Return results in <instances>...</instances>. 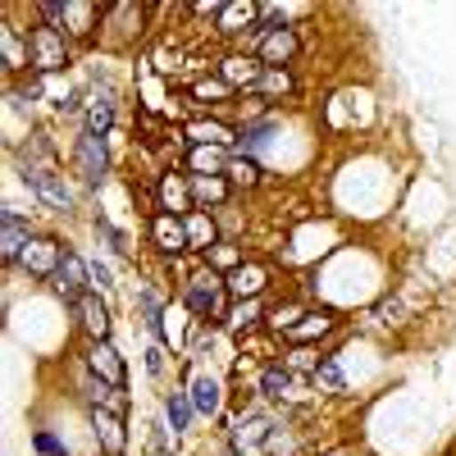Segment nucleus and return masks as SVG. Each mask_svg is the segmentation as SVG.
I'll return each mask as SVG.
<instances>
[{"label":"nucleus","mask_w":456,"mask_h":456,"mask_svg":"<svg viewBox=\"0 0 456 456\" xmlns=\"http://www.w3.org/2000/svg\"><path fill=\"white\" fill-rule=\"evenodd\" d=\"M187 397H192L197 415H219V406H224V388H219V379H210V374H197L192 388H187Z\"/></svg>","instance_id":"nucleus-25"},{"label":"nucleus","mask_w":456,"mask_h":456,"mask_svg":"<svg viewBox=\"0 0 456 456\" xmlns=\"http://www.w3.org/2000/svg\"><path fill=\"white\" fill-rule=\"evenodd\" d=\"M87 279H92V292H101V297L114 288V274H110L105 260H87Z\"/></svg>","instance_id":"nucleus-37"},{"label":"nucleus","mask_w":456,"mask_h":456,"mask_svg":"<svg viewBox=\"0 0 456 456\" xmlns=\"http://www.w3.org/2000/svg\"><path fill=\"white\" fill-rule=\"evenodd\" d=\"M156 197H160V210L169 215H192V183H187V174H174V169H160L156 178Z\"/></svg>","instance_id":"nucleus-11"},{"label":"nucleus","mask_w":456,"mask_h":456,"mask_svg":"<svg viewBox=\"0 0 456 456\" xmlns=\"http://www.w3.org/2000/svg\"><path fill=\"white\" fill-rule=\"evenodd\" d=\"M292 388V370L283 361H270L260 370V397H270V402H283V393Z\"/></svg>","instance_id":"nucleus-29"},{"label":"nucleus","mask_w":456,"mask_h":456,"mask_svg":"<svg viewBox=\"0 0 456 456\" xmlns=\"http://www.w3.org/2000/svg\"><path fill=\"white\" fill-rule=\"evenodd\" d=\"M69 64H73V46H69V37L60 28H46V23L28 28V69L37 73V78L60 73Z\"/></svg>","instance_id":"nucleus-2"},{"label":"nucleus","mask_w":456,"mask_h":456,"mask_svg":"<svg viewBox=\"0 0 456 456\" xmlns=\"http://www.w3.org/2000/svg\"><path fill=\"white\" fill-rule=\"evenodd\" d=\"M265 283H270V270H265V265H242V270L228 274V297H233V301H251V297L265 292Z\"/></svg>","instance_id":"nucleus-21"},{"label":"nucleus","mask_w":456,"mask_h":456,"mask_svg":"<svg viewBox=\"0 0 456 456\" xmlns=\"http://www.w3.org/2000/svg\"><path fill=\"white\" fill-rule=\"evenodd\" d=\"M320 361H324V356H315L311 347H292V352L283 356V365H288V370H306V374H315V370H320Z\"/></svg>","instance_id":"nucleus-36"},{"label":"nucleus","mask_w":456,"mask_h":456,"mask_svg":"<svg viewBox=\"0 0 456 456\" xmlns=\"http://www.w3.org/2000/svg\"><path fill=\"white\" fill-rule=\"evenodd\" d=\"M228 160H233V151L224 146H187V169L192 174H228Z\"/></svg>","instance_id":"nucleus-23"},{"label":"nucleus","mask_w":456,"mask_h":456,"mask_svg":"<svg viewBox=\"0 0 456 456\" xmlns=\"http://www.w3.org/2000/svg\"><path fill=\"white\" fill-rule=\"evenodd\" d=\"M238 133L242 128H233L228 119H219V114H215V119H192V124L183 128L187 146H224V151L238 146Z\"/></svg>","instance_id":"nucleus-10"},{"label":"nucleus","mask_w":456,"mask_h":456,"mask_svg":"<svg viewBox=\"0 0 456 456\" xmlns=\"http://www.w3.org/2000/svg\"><path fill=\"white\" fill-rule=\"evenodd\" d=\"M87 370H92L96 379H105V384H114V388L128 384V370H124L119 352H114L110 342H87Z\"/></svg>","instance_id":"nucleus-16"},{"label":"nucleus","mask_w":456,"mask_h":456,"mask_svg":"<svg viewBox=\"0 0 456 456\" xmlns=\"http://www.w3.org/2000/svg\"><path fill=\"white\" fill-rule=\"evenodd\" d=\"M297 51H301L297 28H270V32H265L260 23L251 28V55H256L265 69H288V64L297 60Z\"/></svg>","instance_id":"nucleus-3"},{"label":"nucleus","mask_w":456,"mask_h":456,"mask_svg":"<svg viewBox=\"0 0 456 456\" xmlns=\"http://www.w3.org/2000/svg\"><path fill=\"white\" fill-rule=\"evenodd\" d=\"M114 110H119V96H114V87L101 96H92L87 101V110H83V124H87V133H96V137H110V128H114Z\"/></svg>","instance_id":"nucleus-20"},{"label":"nucleus","mask_w":456,"mask_h":456,"mask_svg":"<svg viewBox=\"0 0 456 456\" xmlns=\"http://www.w3.org/2000/svg\"><path fill=\"white\" fill-rule=\"evenodd\" d=\"M105 10L110 5H96V0H64L60 32L69 37V42H92V37L105 28Z\"/></svg>","instance_id":"nucleus-6"},{"label":"nucleus","mask_w":456,"mask_h":456,"mask_svg":"<svg viewBox=\"0 0 456 456\" xmlns=\"http://www.w3.org/2000/svg\"><path fill=\"white\" fill-rule=\"evenodd\" d=\"M187 183H192V206L206 210V215H210V206L224 210L228 197H233V183H228L224 174H187Z\"/></svg>","instance_id":"nucleus-12"},{"label":"nucleus","mask_w":456,"mask_h":456,"mask_svg":"<svg viewBox=\"0 0 456 456\" xmlns=\"http://www.w3.org/2000/svg\"><path fill=\"white\" fill-rule=\"evenodd\" d=\"M73 315H78V329L87 333V342H105L110 338V306L101 292H87L78 306H73Z\"/></svg>","instance_id":"nucleus-14"},{"label":"nucleus","mask_w":456,"mask_h":456,"mask_svg":"<svg viewBox=\"0 0 456 456\" xmlns=\"http://www.w3.org/2000/svg\"><path fill=\"white\" fill-rule=\"evenodd\" d=\"M23 183L32 187L37 197H42L55 215H69L73 206H78V197H73V187L64 183L60 169H23Z\"/></svg>","instance_id":"nucleus-7"},{"label":"nucleus","mask_w":456,"mask_h":456,"mask_svg":"<svg viewBox=\"0 0 456 456\" xmlns=\"http://www.w3.org/2000/svg\"><path fill=\"white\" fill-rule=\"evenodd\" d=\"M183 306L192 311L197 320H228V311H233V297H228V279L215 274L210 265H201L197 274H183Z\"/></svg>","instance_id":"nucleus-1"},{"label":"nucleus","mask_w":456,"mask_h":456,"mask_svg":"<svg viewBox=\"0 0 456 456\" xmlns=\"http://www.w3.org/2000/svg\"><path fill=\"white\" fill-rule=\"evenodd\" d=\"M265 320H270V311H265V297H251V301H233V311H228L224 329H233V333H256Z\"/></svg>","instance_id":"nucleus-22"},{"label":"nucleus","mask_w":456,"mask_h":456,"mask_svg":"<svg viewBox=\"0 0 456 456\" xmlns=\"http://www.w3.org/2000/svg\"><path fill=\"white\" fill-rule=\"evenodd\" d=\"M183 228H187V247H192V256H206L215 242H224V238H219V224H215V215H206V210L183 215Z\"/></svg>","instance_id":"nucleus-18"},{"label":"nucleus","mask_w":456,"mask_h":456,"mask_svg":"<svg viewBox=\"0 0 456 456\" xmlns=\"http://www.w3.org/2000/svg\"><path fill=\"white\" fill-rule=\"evenodd\" d=\"M0 69L5 73H23L28 69V32H19L14 23L0 28Z\"/></svg>","instance_id":"nucleus-19"},{"label":"nucleus","mask_w":456,"mask_h":456,"mask_svg":"<svg viewBox=\"0 0 456 456\" xmlns=\"http://www.w3.org/2000/svg\"><path fill=\"white\" fill-rule=\"evenodd\" d=\"M151 247H156L169 265L183 256V251H192L187 247V228H183V215H169V210H160V215H151Z\"/></svg>","instance_id":"nucleus-8"},{"label":"nucleus","mask_w":456,"mask_h":456,"mask_svg":"<svg viewBox=\"0 0 456 456\" xmlns=\"http://www.w3.org/2000/svg\"><path fill=\"white\" fill-rule=\"evenodd\" d=\"M201 265H210L215 274H224V279H228V274H233V270H242L247 260H242L238 242H228V238H224V242H215V247H210V251L201 256Z\"/></svg>","instance_id":"nucleus-27"},{"label":"nucleus","mask_w":456,"mask_h":456,"mask_svg":"<svg viewBox=\"0 0 456 456\" xmlns=\"http://www.w3.org/2000/svg\"><path fill=\"white\" fill-rule=\"evenodd\" d=\"M28 242H32L28 215L14 210V206H5V210H0V256H5V265H19V256L28 251Z\"/></svg>","instance_id":"nucleus-9"},{"label":"nucleus","mask_w":456,"mask_h":456,"mask_svg":"<svg viewBox=\"0 0 456 456\" xmlns=\"http://www.w3.org/2000/svg\"><path fill=\"white\" fill-rule=\"evenodd\" d=\"M301 320H306V306H301V301H288V306H274L265 324H270L274 333H292Z\"/></svg>","instance_id":"nucleus-32"},{"label":"nucleus","mask_w":456,"mask_h":456,"mask_svg":"<svg viewBox=\"0 0 456 456\" xmlns=\"http://www.w3.org/2000/svg\"><path fill=\"white\" fill-rule=\"evenodd\" d=\"M311 384H315V388H324V393H342V370H338V361H329V356H324V361H320V370L311 374Z\"/></svg>","instance_id":"nucleus-33"},{"label":"nucleus","mask_w":456,"mask_h":456,"mask_svg":"<svg viewBox=\"0 0 456 456\" xmlns=\"http://www.w3.org/2000/svg\"><path fill=\"white\" fill-rule=\"evenodd\" d=\"M60 256H64V247H60L55 238H32L28 251L19 256V265H23L28 274H37V279H51L55 265H60Z\"/></svg>","instance_id":"nucleus-17"},{"label":"nucleus","mask_w":456,"mask_h":456,"mask_svg":"<svg viewBox=\"0 0 456 456\" xmlns=\"http://www.w3.org/2000/svg\"><path fill=\"white\" fill-rule=\"evenodd\" d=\"M228 183H233V187H247V192H251V187H260V178H265V169H260V160H247V156H233V160H228V174H224Z\"/></svg>","instance_id":"nucleus-31"},{"label":"nucleus","mask_w":456,"mask_h":456,"mask_svg":"<svg viewBox=\"0 0 456 456\" xmlns=\"http://www.w3.org/2000/svg\"><path fill=\"white\" fill-rule=\"evenodd\" d=\"M46 283H51V292L64 301V306H78V301L92 292V279H87V260H83L78 251H64V256H60V265H55V274H51Z\"/></svg>","instance_id":"nucleus-5"},{"label":"nucleus","mask_w":456,"mask_h":456,"mask_svg":"<svg viewBox=\"0 0 456 456\" xmlns=\"http://www.w3.org/2000/svg\"><path fill=\"white\" fill-rule=\"evenodd\" d=\"M324 456H338V452H324Z\"/></svg>","instance_id":"nucleus-39"},{"label":"nucleus","mask_w":456,"mask_h":456,"mask_svg":"<svg viewBox=\"0 0 456 456\" xmlns=\"http://www.w3.org/2000/svg\"><path fill=\"white\" fill-rule=\"evenodd\" d=\"M96 238H105L114 251L119 256H133V242H128V233H119V228H114L110 219H96Z\"/></svg>","instance_id":"nucleus-35"},{"label":"nucleus","mask_w":456,"mask_h":456,"mask_svg":"<svg viewBox=\"0 0 456 456\" xmlns=\"http://www.w3.org/2000/svg\"><path fill=\"white\" fill-rule=\"evenodd\" d=\"M338 329V315L333 311H306V320H301L288 338L297 342V347H306V342H315V338H329Z\"/></svg>","instance_id":"nucleus-24"},{"label":"nucleus","mask_w":456,"mask_h":456,"mask_svg":"<svg viewBox=\"0 0 456 456\" xmlns=\"http://www.w3.org/2000/svg\"><path fill=\"white\" fill-rule=\"evenodd\" d=\"M215 73H219V78H224L228 87H233L238 96H242V92H251V87H256V78L265 73V64H260L256 55H224Z\"/></svg>","instance_id":"nucleus-15"},{"label":"nucleus","mask_w":456,"mask_h":456,"mask_svg":"<svg viewBox=\"0 0 456 456\" xmlns=\"http://www.w3.org/2000/svg\"><path fill=\"white\" fill-rule=\"evenodd\" d=\"M92 434H96V443H101V452L105 456H124V447H128V434H124V411H92Z\"/></svg>","instance_id":"nucleus-13"},{"label":"nucleus","mask_w":456,"mask_h":456,"mask_svg":"<svg viewBox=\"0 0 456 456\" xmlns=\"http://www.w3.org/2000/svg\"><path fill=\"white\" fill-rule=\"evenodd\" d=\"M73 174L83 178V187H101L105 183V174H110V146H105V137H96L87 128L73 137Z\"/></svg>","instance_id":"nucleus-4"},{"label":"nucleus","mask_w":456,"mask_h":456,"mask_svg":"<svg viewBox=\"0 0 456 456\" xmlns=\"http://www.w3.org/2000/svg\"><path fill=\"white\" fill-rule=\"evenodd\" d=\"M146 370L156 374V379L165 374V352H160V347H146Z\"/></svg>","instance_id":"nucleus-38"},{"label":"nucleus","mask_w":456,"mask_h":456,"mask_svg":"<svg viewBox=\"0 0 456 456\" xmlns=\"http://www.w3.org/2000/svg\"><path fill=\"white\" fill-rule=\"evenodd\" d=\"M32 452H37V456H69L64 438H55L51 429H32Z\"/></svg>","instance_id":"nucleus-34"},{"label":"nucleus","mask_w":456,"mask_h":456,"mask_svg":"<svg viewBox=\"0 0 456 456\" xmlns=\"http://www.w3.org/2000/svg\"><path fill=\"white\" fill-rule=\"evenodd\" d=\"M292 92H297V78L288 69H265L251 87V96H260V101H279V96H292Z\"/></svg>","instance_id":"nucleus-26"},{"label":"nucleus","mask_w":456,"mask_h":456,"mask_svg":"<svg viewBox=\"0 0 456 456\" xmlns=\"http://www.w3.org/2000/svg\"><path fill=\"white\" fill-rule=\"evenodd\" d=\"M137 311H142V324H146L151 338H165V301H160V292L142 288L137 292Z\"/></svg>","instance_id":"nucleus-28"},{"label":"nucleus","mask_w":456,"mask_h":456,"mask_svg":"<svg viewBox=\"0 0 456 456\" xmlns=\"http://www.w3.org/2000/svg\"><path fill=\"white\" fill-rule=\"evenodd\" d=\"M192 415H197V406H192V397H187V393H169V397H165L169 434H187V429H192Z\"/></svg>","instance_id":"nucleus-30"}]
</instances>
